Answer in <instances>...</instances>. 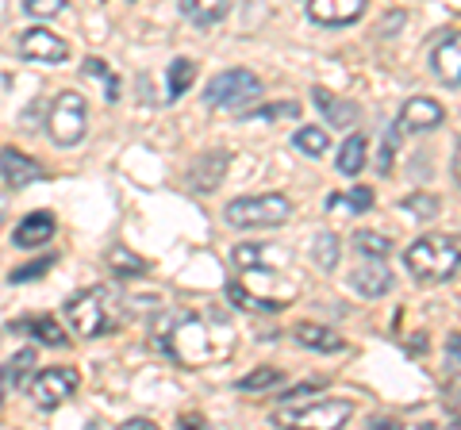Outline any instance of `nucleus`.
<instances>
[{
  "mask_svg": "<svg viewBox=\"0 0 461 430\" xmlns=\"http://www.w3.org/2000/svg\"><path fill=\"white\" fill-rule=\"evenodd\" d=\"M450 174H454V181L461 184V142H457V150H454V162H450Z\"/></svg>",
  "mask_w": 461,
  "mask_h": 430,
  "instance_id": "39",
  "label": "nucleus"
},
{
  "mask_svg": "<svg viewBox=\"0 0 461 430\" xmlns=\"http://www.w3.org/2000/svg\"><path fill=\"white\" fill-rule=\"evenodd\" d=\"M108 269L115 277H142V273H147V262H139V257L127 246H112L108 250Z\"/></svg>",
  "mask_w": 461,
  "mask_h": 430,
  "instance_id": "25",
  "label": "nucleus"
},
{
  "mask_svg": "<svg viewBox=\"0 0 461 430\" xmlns=\"http://www.w3.org/2000/svg\"><path fill=\"white\" fill-rule=\"evenodd\" d=\"M20 58L39 66H62L69 58V42L62 35H54L50 27H27L20 35Z\"/></svg>",
  "mask_w": 461,
  "mask_h": 430,
  "instance_id": "9",
  "label": "nucleus"
},
{
  "mask_svg": "<svg viewBox=\"0 0 461 430\" xmlns=\"http://www.w3.org/2000/svg\"><path fill=\"white\" fill-rule=\"evenodd\" d=\"M354 415L350 399H312V404H300V408H285L273 415L277 426H342L346 419Z\"/></svg>",
  "mask_w": 461,
  "mask_h": 430,
  "instance_id": "7",
  "label": "nucleus"
},
{
  "mask_svg": "<svg viewBox=\"0 0 461 430\" xmlns=\"http://www.w3.org/2000/svg\"><path fill=\"white\" fill-rule=\"evenodd\" d=\"M442 120H446V108L435 96H411V100H403L396 127L408 135H427V131H435V127H442Z\"/></svg>",
  "mask_w": 461,
  "mask_h": 430,
  "instance_id": "12",
  "label": "nucleus"
},
{
  "mask_svg": "<svg viewBox=\"0 0 461 430\" xmlns=\"http://www.w3.org/2000/svg\"><path fill=\"white\" fill-rule=\"evenodd\" d=\"M281 381H285V372L266 365V369H254L247 377H239V392H266V389H277Z\"/></svg>",
  "mask_w": 461,
  "mask_h": 430,
  "instance_id": "28",
  "label": "nucleus"
},
{
  "mask_svg": "<svg viewBox=\"0 0 461 430\" xmlns=\"http://www.w3.org/2000/svg\"><path fill=\"white\" fill-rule=\"evenodd\" d=\"M408 273L423 284H442L461 269V238L457 235H423L403 250Z\"/></svg>",
  "mask_w": 461,
  "mask_h": 430,
  "instance_id": "2",
  "label": "nucleus"
},
{
  "mask_svg": "<svg viewBox=\"0 0 461 430\" xmlns=\"http://www.w3.org/2000/svg\"><path fill=\"white\" fill-rule=\"evenodd\" d=\"M181 8L193 27H215L230 12V0H181Z\"/></svg>",
  "mask_w": 461,
  "mask_h": 430,
  "instance_id": "20",
  "label": "nucleus"
},
{
  "mask_svg": "<svg viewBox=\"0 0 461 430\" xmlns=\"http://www.w3.org/2000/svg\"><path fill=\"white\" fill-rule=\"evenodd\" d=\"M277 250L273 246H262V242H242V246H235V254H230V262H235L239 269H258V265H269L277 262Z\"/></svg>",
  "mask_w": 461,
  "mask_h": 430,
  "instance_id": "22",
  "label": "nucleus"
},
{
  "mask_svg": "<svg viewBox=\"0 0 461 430\" xmlns=\"http://www.w3.org/2000/svg\"><path fill=\"white\" fill-rule=\"evenodd\" d=\"M69 0H23V12L27 16H35V20H54Z\"/></svg>",
  "mask_w": 461,
  "mask_h": 430,
  "instance_id": "34",
  "label": "nucleus"
},
{
  "mask_svg": "<svg viewBox=\"0 0 461 430\" xmlns=\"http://www.w3.org/2000/svg\"><path fill=\"white\" fill-rule=\"evenodd\" d=\"M47 131H50V139L58 142V147H77V142L85 139V131H89V104H85L81 93L66 89L54 100Z\"/></svg>",
  "mask_w": 461,
  "mask_h": 430,
  "instance_id": "6",
  "label": "nucleus"
},
{
  "mask_svg": "<svg viewBox=\"0 0 461 430\" xmlns=\"http://www.w3.org/2000/svg\"><path fill=\"white\" fill-rule=\"evenodd\" d=\"M54 231H58V223H54L50 211H27L23 219L16 223V231H12V246L39 250V246H47V242L54 238Z\"/></svg>",
  "mask_w": 461,
  "mask_h": 430,
  "instance_id": "15",
  "label": "nucleus"
},
{
  "mask_svg": "<svg viewBox=\"0 0 461 430\" xmlns=\"http://www.w3.org/2000/svg\"><path fill=\"white\" fill-rule=\"evenodd\" d=\"M12 331H20V335H32L35 342H42V346H54V350H66V346H69L66 331H62V327H58L54 319H47V315H32V319H20V323H12Z\"/></svg>",
  "mask_w": 461,
  "mask_h": 430,
  "instance_id": "19",
  "label": "nucleus"
},
{
  "mask_svg": "<svg viewBox=\"0 0 461 430\" xmlns=\"http://www.w3.org/2000/svg\"><path fill=\"white\" fill-rule=\"evenodd\" d=\"M227 169H230V154L227 150H204L200 157H193V166H189V189L200 193V196H208L215 193L223 184L227 177Z\"/></svg>",
  "mask_w": 461,
  "mask_h": 430,
  "instance_id": "11",
  "label": "nucleus"
},
{
  "mask_svg": "<svg viewBox=\"0 0 461 430\" xmlns=\"http://www.w3.org/2000/svg\"><path fill=\"white\" fill-rule=\"evenodd\" d=\"M293 338L300 342V346L315 350V354H342L346 350V342L330 331V327H320V323H296Z\"/></svg>",
  "mask_w": 461,
  "mask_h": 430,
  "instance_id": "18",
  "label": "nucleus"
},
{
  "mask_svg": "<svg viewBox=\"0 0 461 430\" xmlns=\"http://www.w3.org/2000/svg\"><path fill=\"white\" fill-rule=\"evenodd\" d=\"M35 365V350H20L12 362L5 365V381H8V389H20V384L27 381V372H32Z\"/></svg>",
  "mask_w": 461,
  "mask_h": 430,
  "instance_id": "32",
  "label": "nucleus"
},
{
  "mask_svg": "<svg viewBox=\"0 0 461 430\" xmlns=\"http://www.w3.org/2000/svg\"><path fill=\"white\" fill-rule=\"evenodd\" d=\"M230 346H235V338H220V342H215V335H208V327L200 319H181V327L166 342V350L177 357L181 365H189V369L212 362V357H223Z\"/></svg>",
  "mask_w": 461,
  "mask_h": 430,
  "instance_id": "5",
  "label": "nucleus"
},
{
  "mask_svg": "<svg viewBox=\"0 0 461 430\" xmlns=\"http://www.w3.org/2000/svg\"><path fill=\"white\" fill-rule=\"evenodd\" d=\"M354 250L362 257H388L393 254V242L381 231H354Z\"/></svg>",
  "mask_w": 461,
  "mask_h": 430,
  "instance_id": "29",
  "label": "nucleus"
},
{
  "mask_svg": "<svg viewBox=\"0 0 461 430\" xmlns=\"http://www.w3.org/2000/svg\"><path fill=\"white\" fill-rule=\"evenodd\" d=\"M127 430H150V423L147 419H131V423H123Z\"/></svg>",
  "mask_w": 461,
  "mask_h": 430,
  "instance_id": "40",
  "label": "nucleus"
},
{
  "mask_svg": "<svg viewBox=\"0 0 461 430\" xmlns=\"http://www.w3.org/2000/svg\"><path fill=\"white\" fill-rule=\"evenodd\" d=\"M400 23H403V12H393L388 20H381V35H396V31H400Z\"/></svg>",
  "mask_w": 461,
  "mask_h": 430,
  "instance_id": "38",
  "label": "nucleus"
},
{
  "mask_svg": "<svg viewBox=\"0 0 461 430\" xmlns=\"http://www.w3.org/2000/svg\"><path fill=\"white\" fill-rule=\"evenodd\" d=\"M193 77H196L193 58H173L169 62V100H181L185 93H189Z\"/></svg>",
  "mask_w": 461,
  "mask_h": 430,
  "instance_id": "26",
  "label": "nucleus"
},
{
  "mask_svg": "<svg viewBox=\"0 0 461 430\" xmlns=\"http://www.w3.org/2000/svg\"><path fill=\"white\" fill-rule=\"evenodd\" d=\"M350 289L366 300H377L393 289V269H388V257H362L354 269H350Z\"/></svg>",
  "mask_w": 461,
  "mask_h": 430,
  "instance_id": "10",
  "label": "nucleus"
},
{
  "mask_svg": "<svg viewBox=\"0 0 461 430\" xmlns=\"http://www.w3.org/2000/svg\"><path fill=\"white\" fill-rule=\"evenodd\" d=\"M366 135H350V139H346L342 142V147H339V157H335V162H339V174L342 177H357V174H362V169H366Z\"/></svg>",
  "mask_w": 461,
  "mask_h": 430,
  "instance_id": "21",
  "label": "nucleus"
},
{
  "mask_svg": "<svg viewBox=\"0 0 461 430\" xmlns=\"http://www.w3.org/2000/svg\"><path fill=\"white\" fill-rule=\"evenodd\" d=\"M293 150L308 154V157H323L330 150V135L323 131V127H300V131L293 135Z\"/></svg>",
  "mask_w": 461,
  "mask_h": 430,
  "instance_id": "24",
  "label": "nucleus"
},
{
  "mask_svg": "<svg viewBox=\"0 0 461 430\" xmlns=\"http://www.w3.org/2000/svg\"><path fill=\"white\" fill-rule=\"evenodd\" d=\"M312 100H315V108L323 112V120L330 127H354L357 116H362V108H357L354 100H342V96H335L330 89H312Z\"/></svg>",
  "mask_w": 461,
  "mask_h": 430,
  "instance_id": "17",
  "label": "nucleus"
},
{
  "mask_svg": "<svg viewBox=\"0 0 461 430\" xmlns=\"http://www.w3.org/2000/svg\"><path fill=\"white\" fill-rule=\"evenodd\" d=\"M258 96H262V81H258V74L235 66V69H223V74H215L208 81L204 104L215 108V112H235V116H242L247 104H254Z\"/></svg>",
  "mask_w": 461,
  "mask_h": 430,
  "instance_id": "4",
  "label": "nucleus"
},
{
  "mask_svg": "<svg viewBox=\"0 0 461 430\" xmlns=\"http://www.w3.org/2000/svg\"><path fill=\"white\" fill-rule=\"evenodd\" d=\"M296 116H300L296 100H277V104H262V108H247V112H242V120H266V123H273V120H296Z\"/></svg>",
  "mask_w": 461,
  "mask_h": 430,
  "instance_id": "27",
  "label": "nucleus"
},
{
  "mask_svg": "<svg viewBox=\"0 0 461 430\" xmlns=\"http://www.w3.org/2000/svg\"><path fill=\"white\" fill-rule=\"evenodd\" d=\"M5 215H8V196L0 193V223H5Z\"/></svg>",
  "mask_w": 461,
  "mask_h": 430,
  "instance_id": "41",
  "label": "nucleus"
},
{
  "mask_svg": "<svg viewBox=\"0 0 461 430\" xmlns=\"http://www.w3.org/2000/svg\"><path fill=\"white\" fill-rule=\"evenodd\" d=\"M54 265V257H39V262H32V265H20V269H12L8 273V281L12 284H27V281H35V277H42L47 269Z\"/></svg>",
  "mask_w": 461,
  "mask_h": 430,
  "instance_id": "35",
  "label": "nucleus"
},
{
  "mask_svg": "<svg viewBox=\"0 0 461 430\" xmlns=\"http://www.w3.org/2000/svg\"><path fill=\"white\" fill-rule=\"evenodd\" d=\"M312 262H315V269H323V273H330V269L339 265V235L335 231H320L312 238Z\"/></svg>",
  "mask_w": 461,
  "mask_h": 430,
  "instance_id": "23",
  "label": "nucleus"
},
{
  "mask_svg": "<svg viewBox=\"0 0 461 430\" xmlns=\"http://www.w3.org/2000/svg\"><path fill=\"white\" fill-rule=\"evenodd\" d=\"M66 319L81 338H104L123 319V296L108 284H93L66 304Z\"/></svg>",
  "mask_w": 461,
  "mask_h": 430,
  "instance_id": "1",
  "label": "nucleus"
},
{
  "mask_svg": "<svg viewBox=\"0 0 461 430\" xmlns=\"http://www.w3.org/2000/svg\"><path fill=\"white\" fill-rule=\"evenodd\" d=\"M369 8V0H308V16L320 27H346L354 20H362Z\"/></svg>",
  "mask_w": 461,
  "mask_h": 430,
  "instance_id": "14",
  "label": "nucleus"
},
{
  "mask_svg": "<svg viewBox=\"0 0 461 430\" xmlns=\"http://www.w3.org/2000/svg\"><path fill=\"white\" fill-rule=\"evenodd\" d=\"M293 219V200L285 193H262V196H239L223 208V223L235 231H269Z\"/></svg>",
  "mask_w": 461,
  "mask_h": 430,
  "instance_id": "3",
  "label": "nucleus"
},
{
  "mask_svg": "<svg viewBox=\"0 0 461 430\" xmlns=\"http://www.w3.org/2000/svg\"><path fill=\"white\" fill-rule=\"evenodd\" d=\"M5 392H8V381H5V365H0V399H5Z\"/></svg>",
  "mask_w": 461,
  "mask_h": 430,
  "instance_id": "42",
  "label": "nucleus"
},
{
  "mask_svg": "<svg viewBox=\"0 0 461 430\" xmlns=\"http://www.w3.org/2000/svg\"><path fill=\"white\" fill-rule=\"evenodd\" d=\"M400 211L415 215V219H435V215L442 211V200L430 196V193H415V196H403L400 200Z\"/></svg>",
  "mask_w": 461,
  "mask_h": 430,
  "instance_id": "30",
  "label": "nucleus"
},
{
  "mask_svg": "<svg viewBox=\"0 0 461 430\" xmlns=\"http://www.w3.org/2000/svg\"><path fill=\"white\" fill-rule=\"evenodd\" d=\"M430 69H435V77L442 85L461 89V31H454L450 39L438 42L435 54H430Z\"/></svg>",
  "mask_w": 461,
  "mask_h": 430,
  "instance_id": "16",
  "label": "nucleus"
},
{
  "mask_svg": "<svg viewBox=\"0 0 461 430\" xmlns=\"http://www.w3.org/2000/svg\"><path fill=\"white\" fill-rule=\"evenodd\" d=\"M442 408H446V415H450L454 423H461V381H454L450 389L442 392Z\"/></svg>",
  "mask_w": 461,
  "mask_h": 430,
  "instance_id": "37",
  "label": "nucleus"
},
{
  "mask_svg": "<svg viewBox=\"0 0 461 430\" xmlns=\"http://www.w3.org/2000/svg\"><path fill=\"white\" fill-rule=\"evenodd\" d=\"M42 177H47V169H42V162H35L32 154H23L16 147L0 150V181H5L8 189H27V184H39Z\"/></svg>",
  "mask_w": 461,
  "mask_h": 430,
  "instance_id": "13",
  "label": "nucleus"
},
{
  "mask_svg": "<svg viewBox=\"0 0 461 430\" xmlns=\"http://www.w3.org/2000/svg\"><path fill=\"white\" fill-rule=\"evenodd\" d=\"M442 365H446V372H454V377H461V331H454L450 338H446Z\"/></svg>",
  "mask_w": 461,
  "mask_h": 430,
  "instance_id": "36",
  "label": "nucleus"
},
{
  "mask_svg": "<svg viewBox=\"0 0 461 430\" xmlns=\"http://www.w3.org/2000/svg\"><path fill=\"white\" fill-rule=\"evenodd\" d=\"M327 208H346L354 215H362L373 208V189H354V193H335L327 200Z\"/></svg>",
  "mask_w": 461,
  "mask_h": 430,
  "instance_id": "31",
  "label": "nucleus"
},
{
  "mask_svg": "<svg viewBox=\"0 0 461 430\" xmlns=\"http://www.w3.org/2000/svg\"><path fill=\"white\" fill-rule=\"evenodd\" d=\"M77 369H47V372H35V381H32V404L39 411H54V408H62L69 396H77Z\"/></svg>",
  "mask_w": 461,
  "mask_h": 430,
  "instance_id": "8",
  "label": "nucleus"
},
{
  "mask_svg": "<svg viewBox=\"0 0 461 430\" xmlns=\"http://www.w3.org/2000/svg\"><path fill=\"white\" fill-rule=\"evenodd\" d=\"M85 74H93V77L104 81V100H115V96H120V77H115L100 58H89V62H85Z\"/></svg>",
  "mask_w": 461,
  "mask_h": 430,
  "instance_id": "33",
  "label": "nucleus"
}]
</instances>
